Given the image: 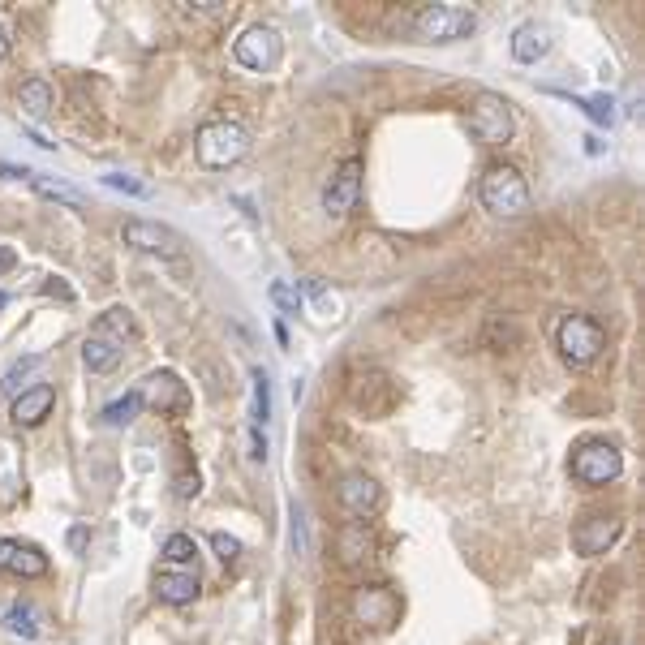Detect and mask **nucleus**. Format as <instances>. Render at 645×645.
<instances>
[{
  "label": "nucleus",
  "mask_w": 645,
  "mask_h": 645,
  "mask_svg": "<svg viewBox=\"0 0 645 645\" xmlns=\"http://www.w3.org/2000/svg\"><path fill=\"white\" fill-rule=\"evenodd\" d=\"M0 572H13V577H22V581H39V577H48V555H43L35 542L0 538Z\"/></svg>",
  "instance_id": "16"
},
{
  "label": "nucleus",
  "mask_w": 645,
  "mask_h": 645,
  "mask_svg": "<svg viewBox=\"0 0 645 645\" xmlns=\"http://www.w3.org/2000/svg\"><path fill=\"white\" fill-rule=\"evenodd\" d=\"M0 181H26L39 198H52V203H65L82 211L86 207V194L78 190V185H69L61 177H48V172H35V168H18V164H0Z\"/></svg>",
  "instance_id": "12"
},
{
  "label": "nucleus",
  "mask_w": 645,
  "mask_h": 645,
  "mask_svg": "<svg viewBox=\"0 0 645 645\" xmlns=\"http://www.w3.org/2000/svg\"><path fill=\"white\" fill-rule=\"evenodd\" d=\"M0 624H5L13 637H26V641H35V637H39V611L31 607V602H22V598L5 611V620H0Z\"/></svg>",
  "instance_id": "24"
},
{
  "label": "nucleus",
  "mask_w": 645,
  "mask_h": 645,
  "mask_svg": "<svg viewBox=\"0 0 645 645\" xmlns=\"http://www.w3.org/2000/svg\"><path fill=\"white\" fill-rule=\"evenodd\" d=\"M246 443H250V461H263V456H267V439L258 435V426L246 430Z\"/></svg>",
  "instance_id": "32"
},
{
  "label": "nucleus",
  "mask_w": 645,
  "mask_h": 645,
  "mask_svg": "<svg viewBox=\"0 0 645 645\" xmlns=\"http://www.w3.org/2000/svg\"><path fill=\"white\" fill-rule=\"evenodd\" d=\"M353 620L370 628V633H387L396 620H400V594L392 585H362V590H353Z\"/></svg>",
  "instance_id": "8"
},
{
  "label": "nucleus",
  "mask_w": 645,
  "mask_h": 645,
  "mask_svg": "<svg viewBox=\"0 0 645 645\" xmlns=\"http://www.w3.org/2000/svg\"><path fill=\"white\" fill-rule=\"evenodd\" d=\"M357 194H362V160L349 155L323 185V211L332 215V220H340V215H349L357 207Z\"/></svg>",
  "instance_id": "11"
},
{
  "label": "nucleus",
  "mask_w": 645,
  "mask_h": 645,
  "mask_svg": "<svg viewBox=\"0 0 645 645\" xmlns=\"http://www.w3.org/2000/svg\"><path fill=\"white\" fill-rule=\"evenodd\" d=\"M555 349H559V357H564L568 366L581 370L607 349V332H602V323L590 319V314H568V319L559 323V332H555Z\"/></svg>",
  "instance_id": "5"
},
{
  "label": "nucleus",
  "mask_w": 645,
  "mask_h": 645,
  "mask_svg": "<svg viewBox=\"0 0 645 645\" xmlns=\"http://www.w3.org/2000/svg\"><path fill=\"white\" fill-rule=\"evenodd\" d=\"M211 551L220 555L224 564H233V559L241 555V542H237L233 534H220V529H215V534H211Z\"/></svg>",
  "instance_id": "31"
},
{
  "label": "nucleus",
  "mask_w": 645,
  "mask_h": 645,
  "mask_svg": "<svg viewBox=\"0 0 645 645\" xmlns=\"http://www.w3.org/2000/svg\"><path fill=\"white\" fill-rule=\"evenodd\" d=\"M138 392H142V405H151L155 413H168V418H181L190 409V387L172 375V370H155Z\"/></svg>",
  "instance_id": "14"
},
{
  "label": "nucleus",
  "mask_w": 645,
  "mask_h": 645,
  "mask_svg": "<svg viewBox=\"0 0 645 645\" xmlns=\"http://www.w3.org/2000/svg\"><path fill=\"white\" fill-rule=\"evenodd\" d=\"M194 555H198V547L190 534H172L164 542V564H172V568H194Z\"/></svg>",
  "instance_id": "26"
},
{
  "label": "nucleus",
  "mask_w": 645,
  "mask_h": 645,
  "mask_svg": "<svg viewBox=\"0 0 645 645\" xmlns=\"http://www.w3.org/2000/svg\"><path fill=\"white\" fill-rule=\"evenodd\" d=\"M297 297L310 306L314 319H323V323H327V319H340V297L327 289L323 280H301V284H297Z\"/></svg>",
  "instance_id": "21"
},
{
  "label": "nucleus",
  "mask_w": 645,
  "mask_h": 645,
  "mask_svg": "<svg viewBox=\"0 0 645 645\" xmlns=\"http://www.w3.org/2000/svg\"><path fill=\"white\" fill-rule=\"evenodd\" d=\"M198 590H203L198 568H172V564H164L160 572H155V598L168 602V607H185V602H194Z\"/></svg>",
  "instance_id": "17"
},
{
  "label": "nucleus",
  "mask_w": 645,
  "mask_h": 645,
  "mask_svg": "<svg viewBox=\"0 0 645 645\" xmlns=\"http://www.w3.org/2000/svg\"><path fill=\"white\" fill-rule=\"evenodd\" d=\"M267 418H271V379L263 366H254L250 370V426L263 430Z\"/></svg>",
  "instance_id": "23"
},
{
  "label": "nucleus",
  "mask_w": 645,
  "mask_h": 645,
  "mask_svg": "<svg viewBox=\"0 0 645 645\" xmlns=\"http://www.w3.org/2000/svg\"><path fill=\"white\" fill-rule=\"evenodd\" d=\"M478 198L482 207L491 215H504V220H516V215L529 211V185L521 177V168L516 164H491L482 172L478 181Z\"/></svg>",
  "instance_id": "3"
},
{
  "label": "nucleus",
  "mask_w": 645,
  "mask_h": 645,
  "mask_svg": "<svg viewBox=\"0 0 645 645\" xmlns=\"http://www.w3.org/2000/svg\"><path fill=\"white\" fill-rule=\"evenodd\" d=\"M142 409H147V405H142V392H125V396L112 400V405H104V413H99V418H104L108 426H129Z\"/></svg>",
  "instance_id": "25"
},
{
  "label": "nucleus",
  "mask_w": 645,
  "mask_h": 645,
  "mask_svg": "<svg viewBox=\"0 0 645 645\" xmlns=\"http://www.w3.org/2000/svg\"><path fill=\"white\" fill-rule=\"evenodd\" d=\"M547 52H551V31L542 22H521L512 31V56L521 65H538Z\"/></svg>",
  "instance_id": "19"
},
{
  "label": "nucleus",
  "mask_w": 645,
  "mask_h": 645,
  "mask_svg": "<svg viewBox=\"0 0 645 645\" xmlns=\"http://www.w3.org/2000/svg\"><path fill=\"white\" fill-rule=\"evenodd\" d=\"M620 534H624L620 516H581V521L572 525V551L577 555H607Z\"/></svg>",
  "instance_id": "15"
},
{
  "label": "nucleus",
  "mask_w": 645,
  "mask_h": 645,
  "mask_svg": "<svg viewBox=\"0 0 645 645\" xmlns=\"http://www.w3.org/2000/svg\"><path fill=\"white\" fill-rule=\"evenodd\" d=\"M284 56V39L276 26H250L246 35L233 43V61L241 69H250V74H267V69H276Z\"/></svg>",
  "instance_id": "9"
},
{
  "label": "nucleus",
  "mask_w": 645,
  "mask_h": 645,
  "mask_svg": "<svg viewBox=\"0 0 645 645\" xmlns=\"http://www.w3.org/2000/svg\"><path fill=\"white\" fill-rule=\"evenodd\" d=\"M620 473H624V456L607 439H590L572 452V478L585 482V486H607V482L620 478Z\"/></svg>",
  "instance_id": "6"
},
{
  "label": "nucleus",
  "mask_w": 645,
  "mask_h": 645,
  "mask_svg": "<svg viewBox=\"0 0 645 645\" xmlns=\"http://www.w3.org/2000/svg\"><path fill=\"white\" fill-rule=\"evenodd\" d=\"M194 155L203 168H233L250 155V129L241 121H207L194 138Z\"/></svg>",
  "instance_id": "2"
},
{
  "label": "nucleus",
  "mask_w": 645,
  "mask_h": 645,
  "mask_svg": "<svg viewBox=\"0 0 645 645\" xmlns=\"http://www.w3.org/2000/svg\"><path fill=\"white\" fill-rule=\"evenodd\" d=\"M9 61V39H5V31H0V65Z\"/></svg>",
  "instance_id": "34"
},
{
  "label": "nucleus",
  "mask_w": 645,
  "mask_h": 645,
  "mask_svg": "<svg viewBox=\"0 0 645 645\" xmlns=\"http://www.w3.org/2000/svg\"><path fill=\"white\" fill-rule=\"evenodd\" d=\"M18 108H22L31 121H43V117L52 112V86L43 82V78H26L22 91H18Z\"/></svg>",
  "instance_id": "22"
},
{
  "label": "nucleus",
  "mask_w": 645,
  "mask_h": 645,
  "mask_svg": "<svg viewBox=\"0 0 645 645\" xmlns=\"http://www.w3.org/2000/svg\"><path fill=\"white\" fill-rule=\"evenodd\" d=\"M5 301H9V297H5V293H0V306H5Z\"/></svg>",
  "instance_id": "35"
},
{
  "label": "nucleus",
  "mask_w": 645,
  "mask_h": 645,
  "mask_svg": "<svg viewBox=\"0 0 645 645\" xmlns=\"http://www.w3.org/2000/svg\"><path fill=\"white\" fill-rule=\"evenodd\" d=\"M336 499L353 521H370V516L383 512V486L370 478V473H349V478L336 486Z\"/></svg>",
  "instance_id": "13"
},
{
  "label": "nucleus",
  "mask_w": 645,
  "mask_h": 645,
  "mask_svg": "<svg viewBox=\"0 0 645 645\" xmlns=\"http://www.w3.org/2000/svg\"><path fill=\"white\" fill-rule=\"evenodd\" d=\"M129 340H134V319H129V310H121V306L104 310L99 314V323L91 327V336H86V344H82L86 370H91V375H108V370H117Z\"/></svg>",
  "instance_id": "1"
},
{
  "label": "nucleus",
  "mask_w": 645,
  "mask_h": 645,
  "mask_svg": "<svg viewBox=\"0 0 645 645\" xmlns=\"http://www.w3.org/2000/svg\"><path fill=\"white\" fill-rule=\"evenodd\" d=\"M478 31V13L465 5H426L413 18V35L422 43H456Z\"/></svg>",
  "instance_id": "4"
},
{
  "label": "nucleus",
  "mask_w": 645,
  "mask_h": 645,
  "mask_svg": "<svg viewBox=\"0 0 645 645\" xmlns=\"http://www.w3.org/2000/svg\"><path fill=\"white\" fill-rule=\"evenodd\" d=\"M18 267V254H13L9 246H0V276H5V271H13Z\"/></svg>",
  "instance_id": "33"
},
{
  "label": "nucleus",
  "mask_w": 645,
  "mask_h": 645,
  "mask_svg": "<svg viewBox=\"0 0 645 645\" xmlns=\"http://www.w3.org/2000/svg\"><path fill=\"white\" fill-rule=\"evenodd\" d=\"M469 129L478 134V142H486V147H504V142L512 138V104L495 91H482L469 108Z\"/></svg>",
  "instance_id": "7"
},
{
  "label": "nucleus",
  "mask_w": 645,
  "mask_h": 645,
  "mask_svg": "<svg viewBox=\"0 0 645 645\" xmlns=\"http://www.w3.org/2000/svg\"><path fill=\"white\" fill-rule=\"evenodd\" d=\"M52 405H56V387L52 383H35V387H26V392L13 396V422L18 426H39L52 413Z\"/></svg>",
  "instance_id": "18"
},
{
  "label": "nucleus",
  "mask_w": 645,
  "mask_h": 645,
  "mask_svg": "<svg viewBox=\"0 0 645 645\" xmlns=\"http://www.w3.org/2000/svg\"><path fill=\"white\" fill-rule=\"evenodd\" d=\"M336 551H340V564H362V559H370V551H375V538H370L366 521H349L336 534Z\"/></svg>",
  "instance_id": "20"
},
{
  "label": "nucleus",
  "mask_w": 645,
  "mask_h": 645,
  "mask_svg": "<svg viewBox=\"0 0 645 645\" xmlns=\"http://www.w3.org/2000/svg\"><path fill=\"white\" fill-rule=\"evenodd\" d=\"M271 301H276V310L280 314H297L301 310V297H297V289H293V284H284V280H276V284H271Z\"/></svg>",
  "instance_id": "30"
},
{
  "label": "nucleus",
  "mask_w": 645,
  "mask_h": 645,
  "mask_svg": "<svg viewBox=\"0 0 645 645\" xmlns=\"http://www.w3.org/2000/svg\"><path fill=\"white\" fill-rule=\"evenodd\" d=\"M577 108H585V117L598 121V125H615V99L611 95H585V99H572Z\"/></svg>",
  "instance_id": "27"
},
{
  "label": "nucleus",
  "mask_w": 645,
  "mask_h": 645,
  "mask_svg": "<svg viewBox=\"0 0 645 645\" xmlns=\"http://www.w3.org/2000/svg\"><path fill=\"white\" fill-rule=\"evenodd\" d=\"M125 246H134L138 254H155V258H185V237L177 228H168L160 220H125L121 228Z\"/></svg>",
  "instance_id": "10"
},
{
  "label": "nucleus",
  "mask_w": 645,
  "mask_h": 645,
  "mask_svg": "<svg viewBox=\"0 0 645 645\" xmlns=\"http://www.w3.org/2000/svg\"><path fill=\"white\" fill-rule=\"evenodd\" d=\"M104 185H108V190H125V194H134V198H151V185L138 181V177H125V172H108Z\"/></svg>",
  "instance_id": "29"
},
{
  "label": "nucleus",
  "mask_w": 645,
  "mask_h": 645,
  "mask_svg": "<svg viewBox=\"0 0 645 645\" xmlns=\"http://www.w3.org/2000/svg\"><path fill=\"white\" fill-rule=\"evenodd\" d=\"M39 366H43V353H31V357H26V362L9 366V375L0 379V392H18V387H22V379L31 375V370H39Z\"/></svg>",
  "instance_id": "28"
}]
</instances>
